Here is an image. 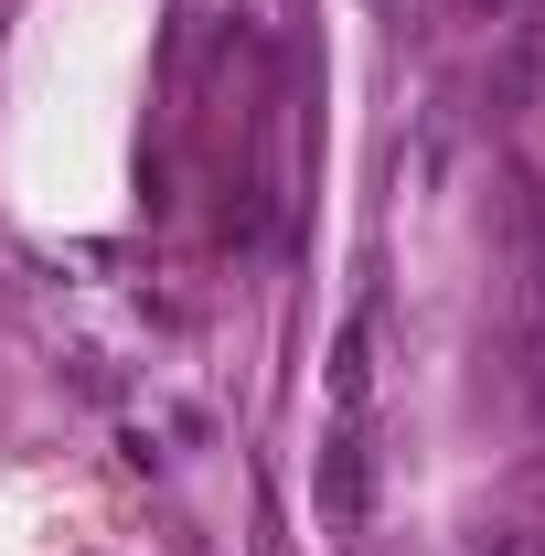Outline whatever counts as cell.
Segmentation results:
<instances>
[{
    "instance_id": "6da1fadb",
    "label": "cell",
    "mask_w": 545,
    "mask_h": 556,
    "mask_svg": "<svg viewBox=\"0 0 545 556\" xmlns=\"http://www.w3.org/2000/svg\"><path fill=\"white\" fill-rule=\"evenodd\" d=\"M310 492H321V525L332 535H364V503H375V439H364V417H332Z\"/></svg>"
},
{
    "instance_id": "7a4b0ae2",
    "label": "cell",
    "mask_w": 545,
    "mask_h": 556,
    "mask_svg": "<svg viewBox=\"0 0 545 556\" xmlns=\"http://www.w3.org/2000/svg\"><path fill=\"white\" fill-rule=\"evenodd\" d=\"M364 407H375V321L353 311L332 343V417H364Z\"/></svg>"
},
{
    "instance_id": "3957f363",
    "label": "cell",
    "mask_w": 545,
    "mask_h": 556,
    "mask_svg": "<svg viewBox=\"0 0 545 556\" xmlns=\"http://www.w3.org/2000/svg\"><path fill=\"white\" fill-rule=\"evenodd\" d=\"M471 556H545V546H535V535H524V525H492V535H481Z\"/></svg>"
}]
</instances>
